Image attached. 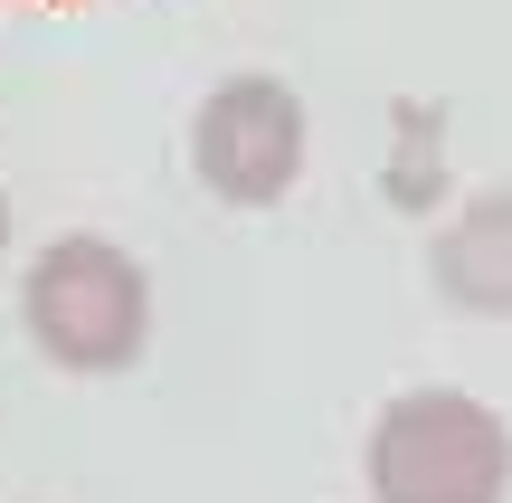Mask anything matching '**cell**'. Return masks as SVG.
Here are the masks:
<instances>
[{"label":"cell","mask_w":512,"mask_h":503,"mask_svg":"<svg viewBox=\"0 0 512 503\" xmlns=\"http://www.w3.org/2000/svg\"><path fill=\"white\" fill-rule=\"evenodd\" d=\"M190 171L228 209H275L304 171V105L285 76H219L190 114Z\"/></svg>","instance_id":"cell-3"},{"label":"cell","mask_w":512,"mask_h":503,"mask_svg":"<svg viewBox=\"0 0 512 503\" xmlns=\"http://www.w3.org/2000/svg\"><path fill=\"white\" fill-rule=\"evenodd\" d=\"M19 323L57 371H124L152 333V276L114 238H48L19 285Z\"/></svg>","instance_id":"cell-2"},{"label":"cell","mask_w":512,"mask_h":503,"mask_svg":"<svg viewBox=\"0 0 512 503\" xmlns=\"http://www.w3.org/2000/svg\"><path fill=\"white\" fill-rule=\"evenodd\" d=\"M427 276L456 314H512V190H475L427 238Z\"/></svg>","instance_id":"cell-4"},{"label":"cell","mask_w":512,"mask_h":503,"mask_svg":"<svg viewBox=\"0 0 512 503\" xmlns=\"http://www.w3.org/2000/svg\"><path fill=\"white\" fill-rule=\"evenodd\" d=\"M446 114L437 105H418V95H408V105H399V162H389V200H399V209H427V200H437V152H446Z\"/></svg>","instance_id":"cell-5"},{"label":"cell","mask_w":512,"mask_h":503,"mask_svg":"<svg viewBox=\"0 0 512 503\" xmlns=\"http://www.w3.org/2000/svg\"><path fill=\"white\" fill-rule=\"evenodd\" d=\"M370 503H503L512 428L465 390H399L370 418Z\"/></svg>","instance_id":"cell-1"},{"label":"cell","mask_w":512,"mask_h":503,"mask_svg":"<svg viewBox=\"0 0 512 503\" xmlns=\"http://www.w3.org/2000/svg\"><path fill=\"white\" fill-rule=\"evenodd\" d=\"M0 247H10V190H0Z\"/></svg>","instance_id":"cell-6"}]
</instances>
